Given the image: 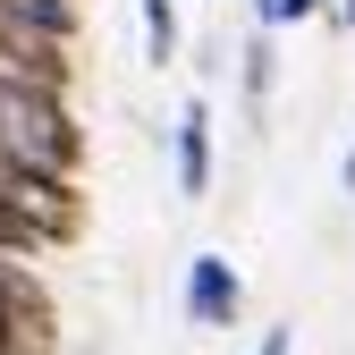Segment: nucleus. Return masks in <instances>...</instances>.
Masks as SVG:
<instances>
[{"instance_id":"1","label":"nucleus","mask_w":355,"mask_h":355,"mask_svg":"<svg viewBox=\"0 0 355 355\" xmlns=\"http://www.w3.org/2000/svg\"><path fill=\"white\" fill-rule=\"evenodd\" d=\"M0 153L42 169V178H76L85 169V127L68 94H34V85H0Z\"/></svg>"},{"instance_id":"2","label":"nucleus","mask_w":355,"mask_h":355,"mask_svg":"<svg viewBox=\"0 0 355 355\" xmlns=\"http://www.w3.org/2000/svg\"><path fill=\"white\" fill-rule=\"evenodd\" d=\"M0 338L9 355H60V296L26 254H0Z\"/></svg>"},{"instance_id":"3","label":"nucleus","mask_w":355,"mask_h":355,"mask_svg":"<svg viewBox=\"0 0 355 355\" xmlns=\"http://www.w3.org/2000/svg\"><path fill=\"white\" fill-rule=\"evenodd\" d=\"M237 313H245L237 262H229V254H195V262H187V322H195V330H229Z\"/></svg>"},{"instance_id":"4","label":"nucleus","mask_w":355,"mask_h":355,"mask_svg":"<svg viewBox=\"0 0 355 355\" xmlns=\"http://www.w3.org/2000/svg\"><path fill=\"white\" fill-rule=\"evenodd\" d=\"M178 195H211V102L178 110Z\"/></svg>"},{"instance_id":"5","label":"nucleus","mask_w":355,"mask_h":355,"mask_svg":"<svg viewBox=\"0 0 355 355\" xmlns=\"http://www.w3.org/2000/svg\"><path fill=\"white\" fill-rule=\"evenodd\" d=\"M271 60H279V51H271V34L254 26V42H245V110H254V119H262V102H271V76H279Z\"/></svg>"},{"instance_id":"6","label":"nucleus","mask_w":355,"mask_h":355,"mask_svg":"<svg viewBox=\"0 0 355 355\" xmlns=\"http://www.w3.org/2000/svg\"><path fill=\"white\" fill-rule=\"evenodd\" d=\"M144 51H153V68L178 60V0H144Z\"/></svg>"},{"instance_id":"7","label":"nucleus","mask_w":355,"mask_h":355,"mask_svg":"<svg viewBox=\"0 0 355 355\" xmlns=\"http://www.w3.org/2000/svg\"><path fill=\"white\" fill-rule=\"evenodd\" d=\"M0 254H26V262H34V254H42V245H34V237H26V220H17V211H9V203H0Z\"/></svg>"},{"instance_id":"8","label":"nucleus","mask_w":355,"mask_h":355,"mask_svg":"<svg viewBox=\"0 0 355 355\" xmlns=\"http://www.w3.org/2000/svg\"><path fill=\"white\" fill-rule=\"evenodd\" d=\"M304 17H330V0H279V26H304Z\"/></svg>"},{"instance_id":"9","label":"nucleus","mask_w":355,"mask_h":355,"mask_svg":"<svg viewBox=\"0 0 355 355\" xmlns=\"http://www.w3.org/2000/svg\"><path fill=\"white\" fill-rule=\"evenodd\" d=\"M254 355H296V330H288V322H279V330H262V347H254Z\"/></svg>"},{"instance_id":"10","label":"nucleus","mask_w":355,"mask_h":355,"mask_svg":"<svg viewBox=\"0 0 355 355\" xmlns=\"http://www.w3.org/2000/svg\"><path fill=\"white\" fill-rule=\"evenodd\" d=\"M254 26H262V34H279V0H254Z\"/></svg>"},{"instance_id":"11","label":"nucleus","mask_w":355,"mask_h":355,"mask_svg":"<svg viewBox=\"0 0 355 355\" xmlns=\"http://www.w3.org/2000/svg\"><path fill=\"white\" fill-rule=\"evenodd\" d=\"M330 26H355V0H330Z\"/></svg>"},{"instance_id":"12","label":"nucleus","mask_w":355,"mask_h":355,"mask_svg":"<svg viewBox=\"0 0 355 355\" xmlns=\"http://www.w3.org/2000/svg\"><path fill=\"white\" fill-rule=\"evenodd\" d=\"M347 195H355V144H347Z\"/></svg>"}]
</instances>
